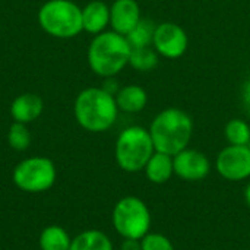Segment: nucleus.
Listing matches in <instances>:
<instances>
[{"label": "nucleus", "instance_id": "obj_1", "mask_svg": "<svg viewBox=\"0 0 250 250\" xmlns=\"http://www.w3.org/2000/svg\"><path fill=\"white\" fill-rule=\"evenodd\" d=\"M149 133L155 151L174 157L189 146L193 135V120L186 111L170 107L155 116Z\"/></svg>", "mask_w": 250, "mask_h": 250}, {"label": "nucleus", "instance_id": "obj_2", "mask_svg": "<svg viewBox=\"0 0 250 250\" xmlns=\"http://www.w3.org/2000/svg\"><path fill=\"white\" fill-rule=\"evenodd\" d=\"M73 113L78 125L88 132L100 133L108 130L119 114L114 95L103 88H86L75 100Z\"/></svg>", "mask_w": 250, "mask_h": 250}, {"label": "nucleus", "instance_id": "obj_3", "mask_svg": "<svg viewBox=\"0 0 250 250\" xmlns=\"http://www.w3.org/2000/svg\"><path fill=\"white\" fill-rule=\"evenodd\" d=\"M132 47L127 38L116 31L97 34L88 48V64L94 73L113 78L129 64Z\"/></svg>", "mask_w": 250, "mask_h": 250}, {"label": "nucleus", "instance_id": "obj_4", "mask_svg": "<svg viewBox=\"0 0 250 250\" xmlns=\"http://www.w3.org/2000/svg\"><path fill=\"white\" fill-rule=\"evenodd\" d=\"M154 152L155 146L151 133L141 126L126 127L116 141V163L126 173L144 170Z\"/></svg>", "mask_w": 250, "mask_h": 250}, {"label": "nucleus", "instance_id": "obj_5", "mask_svg": "<svg viewBox=\"0 0 250 250\" xmlns=\"http://www.w3.org/2000/svg\"><path fill=\"white\" fill-rule=\"evenodd\" d=\"M40 26L51 37L73 38L83 31L82 9L70 0H48L38 12Z\"/></svg>", "mask_w": 250, "mask_h": 250}, {"label": "nucleus", "instance_id": "obj_6", "mask_svg": "<svg viewBox=\"0 0 250 250\" xmlns=\"http://www.w3.org/2000/svg\"><path fill=\"white\" fill-rule=\"evenodd\" d=\"M113 226L123 239L141 240L149 233L151 212L148 205L136 196L122 198L113 209Z\"/></svg>", "mask_w": 250, "mask_h": 250}, {"label": "nucleus", "instance_id": "obj_7", "mask_svg": "<svg viewBox=\"0 0 250 250\" xmlns=\"http://www.w3.org/2000/svg\"><path fill=\"white\" fill-rule=\"evenodd\" d=\"M13 183L26 193H41L53 188L57 179L54 163L45 157L22 160L13 170Z\"/></svg>", "mask_w": 250, "mask_h": 250}, {"label": "nucleus", "instance_id": "obj_8", "mask_svg": "<svg viewBox=\"0 0 250 250\" xmlns=\"http://www.w3.org/2000/svg\"><path fill=\"white\" fill-rule=\"evenodd\" d=\"M215 167L229 182H242L250 177V145H229L220 151Z\"/></svg>", "mask_w": 250, "mask_h": 250}, {"label": "nucleus", "instance_id": "obj_9", "mask_svg": "<svg viewBox=\"0 0 250 250\" xmlns=\"http://www.w3.org/2000/svg\"><path fill=\"white\" fill-rule=\"evenodd\" d=\"M152 45L160 56L167 59H179L186 53L189 38L180 25L163 22L155 28Z\"/></svg>", "mask_w": 250, "mask_h": 250}, {"label": "nucleus", "instance_id": "obj_10", "mask_svg": "<svg viewBox=\"0 0 250 250\" xmlns=\"http://www.w3.org/2000/svg\"><path fill=\"white\" fill-rule=\"evenodd\" d=\"M174 174L186 182H201L208 177L211 163L208 157L198 151L186 148L173 157Z\"/></svg>", "mask_w": 250, "mask_h": 250}, {"label": "nucleus", "instance_id": "obj_11", "mask_svg": "<svg viewBox=\"0 0 250 250\" xmlns=\"http://www.w3.org/2000/svg\"><path fill=\"white\" fill-rule=\"evenodd\" d=\"M141 19V9L136 0H116L110 7V25L113 31L125 37Z\"/></svg>", "mask_w": 250, "mask_h": 250}, {"label": "nucleus", "instance_id": "obj_12", "mask_svg": "<svg viewBox=\"0 0 250 250\" xmlns=\"http://www.w3.org/2000/svg\"><path fill=\"white\" fill-rule=\"evenodd\" d=\"M44 110V103L40 95L25 92L18 95L10 104V116L18 123H29L37 120Z\"/></svg>", "mask_w": 250, "mask_h": 250}, {"label": "nucleus", "instance_id": "obj_13", "mask_svg": "<svg viewBox=\"0 0 250 250\" xmlns=\"http://www.w3.org/2000/svg\"><path fill=\"white\" fill-rule=\"evenodd\" d=\"M83 31L89 34H101L110 23V7L101 0H92L82 9Z\"/></svg>", "mask_w": 250, "mask_h": 250}, {"label": "nucleus", "instance_id": "obj_14", "mask_svg": "<svg viewBox=\"0 0 250 250\" xmlns=\"http://www.w3.org/2000/svg\"><path fill=\"white\" fill-rule=\"evenodd\" d=\"M146 179L154 185H164L167 183L174 174V164L173 157L164 152L155 151L149 161L145 166Z\"/></svg>", "mask_w": 250, "mask_h": 250}, {"label": "nucleus", "instance_id": "obj_15", "mask_svg": "<svg viewBox=\"0 0 250 250\" xmlns=\"http://www.w3.org/2000/svg\"><path fill=\"white\" fill-rule=\"evenodd\" d=\"M114 98L119 110L125 113H139L148 103L146 91L139 85H127L120 88Z\"/></svg>", "mask_w": 250, "mask_h": 250}, {"label": "nucleus", "instance_id": "obj_16", "mask_svg": "<svg viewBox=\"0 0 250 250\" xmlns=\"http://www.w3.org/2000/svg\"><path fill=\"white\" fill-rule=\"evenodd\" d=\"M69 250H114L110 237L100 230H86L72 239Z\"/></svg>", "mask_w": 250, "mask_h": 250}, {"label": "nucleus", "instance_id": "obj_17", "mask_svg": "<svg viewBox=\"0 0 250 250\" xmlns=\"http://www.w3.org/2000/svg\"><path fill=\"white\" fill-rule=\"evenodd\" d=\"M72 239L69 233L60 226H48L40 234L41 250H69Z\"/></svg>", "mask_w": 250, "mask_h": 250}, {"label": "nucleus", "instance_id": "obj_18", "mask_svg": "<svg viewBox=\"0 0 250 250\" xmlns=\"http://www.w3.org/2000/svg\"><path fill=\"white\" fill-rule=\"evenodd\" d=\"M157 25H154L152 21L149 19H141L138 25L126 35L129 44L132 48H139V47H149L154 41V32H155Z\"/></svg>", "mask_w": 250, "mask_h": 250}, {"label": "nucleus", "instance_id": "obj_19", "mask_svg": "<svg viewBox=\"0 0 250 250\" xmlns=\"http://www.w3.org/2000/svg\"><path fill=\"white\" fill-rule=\"evenodd\" d=\"M129 64L139 72H149L158 64V53L151 47L132 48Z\"/></svg>", "mask_w": 250, "mask_h": 250}, {"label": "nucleus", "instance_id": "obj_20", "mask_svg": "<svg viewBox=\"0 0 250 250\" xmlns=\"http://www.w3.org/2000/svg\"><path fill=\"white\" fill-rule=\"evenodd\" d=\"M230 145H250V126L242 119H231L224 129Z\"/></svg>", "mask_w": 250, "mask_h": 250}, {"label": "nucleus", "instance_id": "obj_21", "mask_svg": "<svg viewBox=\"0 0 250 250\" xmlns=\"http://www.w3.org/2000/svg\"><path fill=\"white\" fill-rule=\"evenodd\" d=\"M7 142L15 151H25L31 145V133L25 123L15 122L7 132Z\"/></svg>", "mask_w": 250, "mask_h": 250}, {"label": "nucleus", "instance_id": "obj_22", "mask_svg": "<svg viewBox=\"0 0 250 250\" xmlns=\"http://www.w3.org/2000/svg\"><path fill=\"white\" fill-rule=\"evenodd\" d=\"M142 250H174L171 240L161 233H148L141 239Z\"/></svg>", "mask_w": 250, "mask_h": 250}, {"label": "nucleus", "instance_id": "obj_23", "mask_svg": "<svg viewBox=\"0 0 250 250\" xmlns=\"http://www.w3.org/2000/svg\"><path fill=\"white\" fill-rule=\"evenodd\" d=\"M242 101H243V107H245L246 113L250 116V79L249 81H246V83L243 85Z\"/></svg>", "mask_w": 250, "mask_h": 250}, {"label": "nucleus", "instance_id": "obj_24", "mask_svg": "<svg viewBox=\"0 0 250 250\" xmlns=\"http://www.w3.org/2000/svg\"><path fill=\"white\" fill-rule=\"evenodd\" d=\"M120 250H142L141 248V240H135V239H125Z\"/></svg>", "mask_w": 250, "mask_h": 250}, {"label": "nucleus", "instance_id": "obj_25", "mask_svg": "<svg viewBox=\"0 0 250 250\" xmlns=\"http://www.w3.org/2000/svg\"><path fill=\"white\" fill-rule=\"evenodd\" d=\"M103 89H104V91H107L108 94L114 95V97H116V94L119 92V86H117L116 81H113L111 78H107L105 83L103 85Z\"/></svg>", "mask_w": 250, "mask_h": 250}, {"label": "nucleus", "instance_id": "obj_26", "mask_svg": "<svg viewBox=\"0 0 250 250\" xmlns=\"http://www.w3.org/2000/svg\"><path fill=\"white\" fill-rule=\"evenodd\" d=\"M245 201H246L248 207H249V208H250V182H249V183H248L246 189H245Z\"/></svg>", "mask_w": 250, "mask_h": 250}]
</instances>
